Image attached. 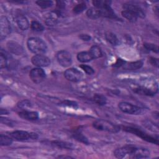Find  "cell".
Here are the masks:
<instances>
[{"instance_id":"6da1fadb","label":"cell","mask_w":159,"mask_h":159,"mask_svg":"<svg viewBox=\"0 0 159 159\" xmlns=\"http://www.w3.org/2000/svg\"><path fill=\"white\" fill-rule=\"evenodd\" d=\"M27 45L29 50L35 55H43L47 50L46 43L39 37H30L27 40Z\"/></svg>"},{"instance_id":"7a4b0ae2","label":"cell","mask_w":159,"mask_h":159,"mask_svg":"<svg viewBox=\"0 0 159 159\" xmlns=\"http://www.w3.org/2000/svg\"><path fill=\"white\" fill-rule=\"evenodd\" d=\"M94 129L100 131H106L111 133H117L120 130V127L109 120L97 119L93 123Z\"/></svg>"},{"instance_id":"3957f363","label":"cell","mask_w":159,"mask_h":159,"mask_svg":"<svg viewBox=\"0 0 159 159\" xmlns=\"http://www.w3.org/2000/svg\"><path fill=\"white\" fill-rule=\"evenodd\" d=\"M123 130L125 132H127L129 133H132L139 137H140L142 139H143L145 141H147L148 142H150L156 145H158V139L153 137L151 135H149L147 133L144 132L143 131L139 129H137L136 127H130V126H124L123 127Z\"/></svg>"},{"instance_id":"277c9868","label":"cell","mask_w":159,"mask_h":159,"mask_svg":"<svg viewBox=\"0 0 159 159\" xmlns=\"http://www.w3.org/2000/svg\"><path fill=\"white\" fill-rule=\"evenodd\" d=\"M9 135L17 141H25L29 139L36 140L39 136L34 132H28L24 130H14L9 133Z\"/></svg>"},{"instance_id":"5b68a950","label":"cell","mask_w":159,"mask_h":159,"mask_svg":"<svg viewBox=\"0 0 159 159\" xmlns=\"http://www.w3.org/2000/svg\"><path fill=\"white\" fill-rule=\"evenodd\" d=\"M118 107L122 112L128 114L139 115L142 112V109L140 107L124 101L120 102L118 104Z\"/></svg>"},{"instance_id":"8992f818","label":"cell","mask_w":159,"mask_h":159,"mask_svg":"<svg viewBox=\"0 0 159 159\" xmlns=\"http://www.w3.org/2000/svg\"><path fill=\"white\" fill-rule=\"evenodd\" d=\"M137 148V147L134 145H127L116 148L114 151V155L117 158H123L126 155H129L132 158L135 153Z\"/></svg>"},{"instance_id":"52a82bcc","label":"cell","mask_w":159,"mask_h":159,"mask_svg":"<svg viewBox=\"0 0 159 159\" xmlns=\"http://www.w3.org/2000/svg\"><path fill=\"white\" fill-rule=\"evenodd\" d=\"M64 76L70 81L78 82L83 78V74L76 68H70L65 71Z\"/></svg>"},{"instance_id":"ba28073f","label":"cell","mask_w":159,"mask_h":159,"mask_svg":"<svg viewBox=\"0 0 159 159\" xmlns=\"http://www.w3.org/2000/svg\"><path fill=\"white\" fill-rule=\"evenodd\" d=\"M58 63L63 67H68L72 64V57L70 52L66 50H60L57 53Z\"/></svg>"},{"instance_id":"9c48e42d","label":"cell","mask_w":159,"mask_h":159,"mask_svg":"<svg viewBox=\"0 0 159 159\" xmlns=\"http://www.w3.org/2000/svg\"><path fill=\"white\" fill-rule=\"evenodd\" d=\"M11 31V23L8 19L4 16L0 17V39L2 40L5 39Z\"/></svg>"},{"instance_id":"30bf717a","label":"cell","mask_w":159,"mask_h":159,"mask_svg":"<svg viewBox=\"0 0 159 159\" xmlns=\"http://www.w3.org/2000/svg\"><path fill=\"white\" fill-rule=\"evenodd\" d=\"M29 76L34 83L39 84L42 83L45 79L46 74L43 69L39 67H37L32 68L30 71Z\"/></svg>"},{"instance_id":"8fae6325","label":"cell","mask_w":159,"mask_h":159,"mask_svg":"<svg viewBox=\"0 0 159 159\" xmlns=\"http://www.w3.org/2000/svg\"><path fill=\"white\" fill-rule=\"evenodd\" d=\"M33 65L37 67H47L50 65V60L43 55H35L31 58Z\"/></svg>"},{"instance_id":"7c38bea8","label":"cell","mask_w":159,"mask_h":159,"mask_svg":"<svg viewBox=\"0 0 159 159\" xmlns=\"http://www.w3.org/2000/svg\"><path fill=\"white\" fill-rule=\"evenodd\" d=\"M124 10L128 11L131 13L135 15L138 18L143 19L145 17V14L143 9L139 6L131 4V3H124L122 6Z\"/></svg>"},{"instance_id":"4fadbf2b","label":"cell","mask_w":159,"mask_h":159,"mask_svg":"<svg viewBox=\"0 0 159 159\" xmlns=\"http://www.w3.org/2000/svg\"><path fill=\"white\" fill-rule=\"evenodd\" d=\"M133 91L139 94L148 96H153L158 92V87L153 88H149L146 86H139L135 88Z\"/></svg>"},{"instance_id":"5bb4252c","label":"cell","mask_w":159,"mask_h":159,"mask_svg":"<svg viewBox=\"0 0 159 159\" xmlns=\"http://www.w3.org/2000/svg\"><path fill=\"white\" fill-rule=\"evenodd\" d=\"M60 15H61V11L57 9L50 12L46 18L45 24L48 26L55 25L58 21V18L60 17Z\"/></svg>"},{"instance_id":"9a60e30c","label":"cell","mask_w":159,"mask_h":159,"mask_svg":"<svg viewBox=\"0 0 159 159\" xmlns=\"http://www.w3.org/2000/svg\"><path fill=\"white\" fill-rule=\"evenodd\" d=\"M7 47L8 50L12 53L20 55L24 53V49L22 46L16 42L9 41L7 43Z\"/></svg>"},{"instance_id":"2e32d148","label":"cell","mask_w":159,"mask_h":159,"mask_svg":"<svg viewBox=\"0 0 159 159\" xmlns=\"http://www.w3.org/2000/svg\"><path fill=\"white\" fill-rule=\"evenodd\" d=\"M15 21L19 28L22 30H26L30 25L27 17L22 14L16 16L15 17Z\"/></svg>"},{"instance_id":"e0dca14e","label":"cell","mask_w":159,"mask_h":159,"mask_svg":"<svg viewBox=\"0 0 159 159\" xmlns=\"http://www.w3.org/2000/svg\"><path fill=\"white\" fill-rule=\"evenodd\" d=\"M18 114L20 117L27 120H36L39 119V114L35 111L24 110L19 112Z\"/></svg>"},{"instance_id":"ac0fdd59","label":"cell","mask_w":159,"mask_h":159,"mask_svg":"<svg viewBox=\"0 0 159 159\" xmlns=\"http://www.w3.org/2000/svg\"><path fill=\"white\" fill-rule=\"evenodd\" d=\"M99 12V17H106L112 19H118L117 15L114 12L113 9L111 7L103 8V9H98Z\"/></svg>"},{"instance_id":"d6986e66","label":"cell","mask_w":159,"mask_h":159,"mask_svg":"<svg viewBox=\"0 0 159 159\" xmlns=\"http://www.w3.org/2000/svg\"><path fill=\"white\" fill-rule=\"evenodd\" d=\"M143 66V61L142 60H137L135 61L126 62L122 66V68L126 70H136L140 69Z\"/></svg>"},{"instance_id":"ffe728a7","label":"cell","mask_w":159,"mask_h":159,"mask_svg":"<svg viewBox=\"0 0 159 159\" xmlns=\"http://www.w3.org/2000/svg\"><path fill=\"white\" fill-rule=\"evenodd\" d=\"M150 151L145 148L137 147L132 158H146L150 157Z\"/></svg>"},{"instance_id":"44dd1931","label":"cell","mask_w":159,"mask_h":159,"mask_svg":"<svg viewBox=\"0 0 159 159\" xmlns=\"http://www.w3.org/2000/svg\"><path fill=\"white\" fill-rule=\"evenodd\" d=\"M77 59L79 61L81 62V63H86V62H89L91 60H93V57H91L90 53L89 52V51L86 52V51H83V52H79L77 54Z\"/></svg>"},{"instance_id":"7402d4cb","label":"cell","mask_w":159,"mask_h":159,"mask_svg":"<svg viewBox=\"0 0 159 159\" xmlns=\"http://www.w3.org/2000/svg\"><path fill=\"white\" fill-rule=\"evenodd\" d=\"M105 39L107 42L111 43L112 45H117L119 43V40L116 34L111 32H106L105 33Z\"/></svg>"},{"instance_id":"603a6c76","label":"cell","mask_w":159,"mask_h":159,"mask_svg":"<svg viewBox=\"0 0 159 159\" xmlns=\"http://www.w3.org/2000/svg\"><path fill=\"white\" fill-rule=\"evenodd\" d=\"M89 52L90 53L91 57H93V60L99 58L102 56V52L101 48L98 45H93L92 46L89 50Z\"/></svg>"},{"instance_id":"cb8c5ba5","label":"cell","mask_w":159,"mask_h":159,"mask_svg":"<svg viewBox=\"0 0 159 159\" xmlns=\"http://www.w3.org/2000/svg\"><path fill=\"white\" fill-rule=\"evenodd\" d=\"M92 3L96 8L103 9V8L111 7L112 1L109 0H94L92 1Z\"/></svg>"},{"instance_id":"d4e9b609","label":"cell","mask_w":159,"mask_h":159,"mask_svg":"<svg viewBox=\"0 0 159 159\" xmlns=\"http://www.w3.org/2000/svg\"><path fill=\"white\" fill-rule=\"evenodd\" d=\"M52 145L59 148H65V149L73 148V144L71 143L60 141V140H53L52 142Z\"/></svg>"},{"instance_id":"484cf974","label":"cell","mask_w":159,"mask_h":159,"mask_svg":"<svg viewBox=\"0 0 159 159\" xmlns=\"http://www.w3.org/2000/svg\"><path fill=\"white\" fill-rule=\"evenodd\" d=\"M93 99L94 102L99 105V106H104L107 102V98L101 94H95L93 96Z\"/></svg>"},{"instance_id":"4316f807","label":"cell","mask_w":159,"mask_h":159,"mask_svg":"<svg viewBox=\"0 0 159 159\" xmlns=\"http://www.w3.org/2000/svg\"><path fill=\"white\" fill-rule=\"evenodd\" d=\"M86 16L92 19H98L99 17V9L97 8H94V7H91L90 9H89L88 10H87L86 11Z\"/></svg>"},{"instance_id":"83f0119b","label":"cell","mask_w":159,"mask_h":159,"mask_svg":"<svg viewBox=\"0 0 159 159\" xmlns=\"http://www.w3.org/2000/svg\"><path fill=\"white\" fill-rule=\"evenodd\" d=\"M121 14L122 16L125 18L126 19H127L129 21L131 22H135L137 21L138 17L134 15V14L131 13L130 12L128 11H125V10H123L121 12Z\"/></svg>"},{"instance_id":"f1b7e54d","label":"cell","mask_w":159,"mask_h":159,"mask_svg":"<svg viewBox=\"0 0 159 159\" xmlns=\"http://www.w3.org/2000/svg\"><path fill=\"white\" fill-rule=\"evenodd\" d=\"M12 143V138L11 137L1 134L0 135V145L1 146H8Z\"/></svg>"},{"instance_id":"f546056e","label":"cell","mask_w":159,"mask_h":159,"mask_svg":"<svg viewBox=\"0 0 159 159\" xmlns=\"http://www.w3.org/2000/svg\"><path fill=\"white\" fill-rule=\"evenodd\" d=\"M30 29L35 32H42L44 30L43 25L37 20H32L30 23Z\"/></svg>"},{"instance_id":"4dcf8cb0","label":"cell","mask_w":159,"mask_h":159,"mask_svg":"<svg viewBox=\"0 0 159 159\" xmlns=\"http://www.w3.org/2000/svg\"><path fill=\"white\" fill-rule=\"evenodd\" d=\"M35 3L42 9H47L50 7L53 4V2L50 0H39Z\"/></svg>"},{"instance_id":"1f68e13d","label":"cell","mask_w":159,"mask_h":159,"mask_svg":"<svg viewBox=\"0 0 159 159\" xmlns=\"http://www.w3.org/2000/svg\"><path fill=\"white\" fill-rule=\"evenodd\" d=\"M31 106H32V104H31L30 101L27 99H24L22 101H19L17 103V107L19 108L22 109L23 111L27 110L28 109L30 108Z\"/></svg>"},{"instance_id":"d6a6232c","label":"cell","mask_w":159,"mask_h":159,"mask_svg":"<svg viewBox=\"0 0 159 159\" xmlns=\"http://www.w3.org/2000/svg\"><path fill=\"white\" fill-rule=\"evenodd\" d=\"M86 9V5L84 2H81L80 4H78L77 5H76L73 9V11L75 14H80L82 12H83L85 9Z\"/></svg>"},{"instance_id":"836d02e7","label":"cell","mask_w":159,"mask_h":159,"mask_svg":"<svg viewBox=\"0 0 159 159\" xmlns=\"http://www.w3.org/2000/svg\"><path fill=\"white\" fill-rule=\"evenodd\" d=\"M60 106H63V107H65V106L70 107H73V108H77L78 107V105L77 102H76L75 101L67 100V99L63 101L60 103Z\"/></svg>"},{"instance_id":"e575fe53","label":"cell","mask_w":159,"mask_h":159,"mask_svg":"<svg viewBox=\"0 0 159 159\" xmlns=\"http://www.w3.org/2000/svg\"><path fill=\"white\" fill-rule=\"evenodd\" d=\"M7 66V57L2 52L0 53V68H4Z\"/></svg>"},{"instance_id":"d590c367","label":"cell","mask_w":159,"mask_h":159,"mask_svg":"<svg viewBox=\"0 0 159 159\" xmlns=\"http://www.w3.org/2000/svg\"><path fill=\"white\" fill-rule=\"evenodd\" d=\"M143 47L149 51H152L155 53H158V46L155 44L151 43H143Z\"/></svg>"},{"instance_id":"8d00e7d4","label":"cell","mask_w":159,"mask_h":159,"mask_svg":"<svg viewBox=\"0 0 159 159\" xmlns=\"http://www.w3.org/2000/svg\"><path fill=\"white\" fill-rule=\"evenodd\" d=\"M73 137L79 142H83L84 143H88V139L85 137V136H84L81 133H80L79 132L75 133L73 134Z\"/></svg>"},{"instance_id":"74e56055","label":"cell","mask_w":159,"mask_h":159,"mask_svg":"<svg viewBox=\"0 0 159 159\" xmlns=\"http://www.w3.org/2000/svg\"><path fill=\"white\" fill-rule=\"evenodd\" d=\"M80 67L88 75H93L94 73V69L91 66H90L89 65L82 64V65H80Z\"/></svg>"},{"instance_id":"f35d334b","label":"cell","mask_w":159,"mask_h":159,"mask_svg":"<svg viewBox=\"0 0 159 159\" xmlns=\"http://www.w3.org/2000/svg\"><path fill=\"white\" fill-rule=\"evenodd\" d=\"M79 37L83 41H89L91 39V37L86 34H81L79 35Z\"/></svg>"},{"instance_id":"ab89813d","label":"cell","mask_w":159,"mask_h":159,"mask_svg":"<svg viewBox=\"0 0 159 159\" xmlns=\"http://www.w3.org/2000/svg\"><path fill=\"white\" fill-rule=\"evenodd\" d=\"M125 63V61L123 60L121 58H118L116 61V62L113 65V66L114 67H120L123 65V64Z\"/></svg>"},{"instance_id":"60d3db41","label":"cell","mask_w":159,"mask_h":159,"mask_svg":"<svg viewBox=\"0 0 159 159\" xmlns=\"http://www.w3.org/2000/svg\"><path fill=\"white\" fill-rule=\"evenodd\" d=\"M150 62L152 65H153L156 67L158 66V58H154V57H150Z\"/></svg>"},{"instance_id":"b9f144b4","label":"cell","mask_w":159,"mask_h":159,"mask_svg":"<svg viewBox=\"0 0 159 159\" xmlns=\"http://www.w3.org/2000/svg\"><path fill=\"white\" fill-rule=\"evenodd\" d=\"M1 122L2 123V124H5L9 125H11V124H12V121L10 119H6V118L2 117H1Z\"/></svg>"},{"instance_id":"7bdbcfd3","label":"cell","mask_w":159,"mask_h":159,"mask_svg":"<svg viewBox=\"0 0 159 159\" xmlns=\"http://www.w3.org/2000/svg\"><path fill=\"white\" fill-rule=\"evenodd\" d=\"M10 2H14V3H19V4H20V3H24L25 2V1H19V0H11L10 1Z\"/></svg>"},{"instance_id":"ee69618b","label":"cell","mask_w":159,"mask_h":159,"mask_svg":"<svg viewBox=\"0 0 159 159\" xmlns=\"http://www.w3.org/2000/svg\"><path fill=\"white\" fill-rule=\"evenodd\" d=\"M8 114V111L6 109H1V114L3 115V114Z\"/></svg>"}]
</instances>
